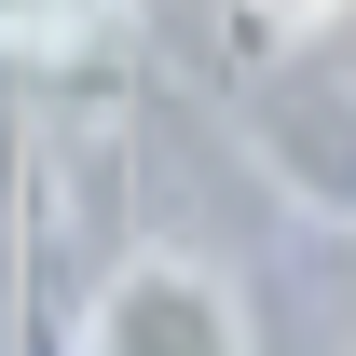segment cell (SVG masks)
Wrapping results in <instances>:
<instances>
[{
    "mask_svg": "<svg viewBox=\"0 0 356 356\" xmlns=\"http://www.w3.org/2000/svg\"><path fill=\"white\" fill-rule=\"evenodd\" d=\"M220 14H247L274 42H356V0H220Z\"/></svg>",
    "mask_w": 356,
    "mask_h": 356,
    "instance_id": "4",
    "label": "cell"
},
{
    "mask_svg": "<svg viewBox=\"0 0 356 356\" xmlns=\"http://www.w3.org/2000/svg\"><path fill=\"white\" fill-rule=\"evenodd\" d=\"M110 192H124V83H14V151H0V274L28 343H69L96 302L110 247Z\"/></svg>",
    "mask_w": 356,
    "mask_h": 356,
    "instance_id": "1",
    "label": "cell"
},
{
    "mask_svg": "<svg viewBox=\"0 0 356 356\" xmlns=\"http://www.w3.org/2000/svg\"><path fill=\"white\" fill-rule=\"evenodd\" d=\"M69 343L83 356H261V329H247V288L206 247H124Z\"/></svg>",
    "mask_w": 356,
    "mask_h": 356,
    "instance_id": "3",
    "label": "cell"
},
{
    "mask_svg": "<svg viewBox=\"0 0 356 356\" xmlns=\"http://www.w3.org/2000/svg\"><path fill=\"white\" fill-rule=\"evenodd\" d=\"M206 42H220V83H233V124L302 206L356 220V42H274L247 14L206 0Z\"/></svg>",
    "mask_w": 356,
    "mask_h": 356,
    "instance_id": "2",
    "label": "cell"
}]
</instances>
